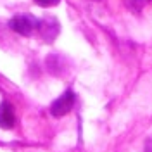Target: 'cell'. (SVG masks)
<instances>
[{
    "label": "cell",
    "mask_w": 152,
    "mask_h": 152,
    "mask_svg": "<svg viewBox=\"0 0 152 152\" xmlns=\"http://www.w3.org/2000/svg\"><path fill=\"white\" fill-rule=\"evenodd\" d=\"M9 26L21 37H31L38 29V19L33 14H18L9 21Z\"/></svg>",
    "instance_id": "cell-1"
},
{
    "label": "cell",
    "mask_w": 152,
    "mask_h": 152,
    "mask_svg": "<svg viewBox=\"0 0 152 152\" xmlns=\"http://www.w3.org/2000/svg\"><path fill=\"white\" fill-rule=\"evenodd\" d=\"M38 29H40V37L43 38V42L54 43L57 35L61 33V24L54 16H43V19L38 21Z\"/></svg>",
    "instance_id": "cell-2"
},
{
    "label": "cell",
    "mask_w": 152,
    "mask_h": 152,
    "mask_svg": "<svg viewBox=\"0 0 152 152\" xmlns=\"http://www.w3.org/2000/svg\"><path fill=\"white\" fill-rule=\"evenodd\" d=\"M75 102H76L75 92H73V90H66L61 97H57L56 100L52 102V105H50V113H52V116H56V118L66 116V114L73 109Z\"/></svg>",
    "instance_id": "cell-3"
},
{
    "label": "cell",
    "mask_w": 152,
    "mask_h": 152,
    "mask_svg": "<svg viewBox=\"0 0 152 152\" xmlns=\"http://www.w3.org/2000/svg\"><path fill=\"white\" fill-rule=\"evenodd\" d=\"M47 67L54 76H64L67 73V61L66 57L59 54H50L47 57Z\"/></svg>",
    "instance_id": "cell-4"
},
{
    "label": "cell",
    "mask_w": 152,
    "mask_h": 152,
    "mask_svg": "<svg viewBox=\"0 0 152 152\" xmlns=\"http://www.w3.org/2000/svg\"><path fill=\"white\" fill-rule=\"evenodd\" d=\"M14 121H16V116H14V109L9 102H2L0 104V128L4 130H10L14 126Z\"/></svg>",
    "instance_id": "cell-5"
},
{
    "label": "cell",
    "mask_w": 152,
    "mask_h": 152,
    "mask_svg": "<svg viewBox=\"0 0 152 152\" xmlns=\"http://www.w3.org/2000/svg\"><path fill=\"white\" fill-rule=\"evenodd\" d=\"M147 4H149V0H124V5L128 7V10H132L133 14H140Z\"/></svg>",
    "instance_id": "cell-6"
},
{
    "label": "cell",
    "mask_w": 152,
    "mask_h": 152,
    "mask_svg": "<svg viewBox=\"0 0 152 152\" xmlns=\"http://www.w3.org/2000/svg\"><path fill=\"white\" fill-rule=\"evenodd\" d=\"M40 7H54L59 4V0H35Z\"/></svg>",
    "instance_id": "cell-7"
},
{
    "label": "cell",
    "mask_w": 152,
    "mask_h": 152,
    "mask_svg": "<svg viewBox=\"0 0 152 152\" xmlns=\"http://www.w3.org/2000/svg\"><path fill=\"white\" fill-rule=\"evenodd\" d=\"M145 152H152V140L149 138L147 143H145Z\"/></svg>",
    "instance_id": "cell-8"
}]
</instances>
